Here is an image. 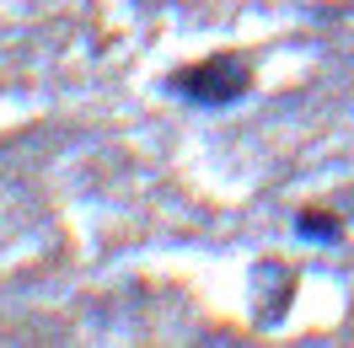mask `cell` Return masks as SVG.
<instances>
[{
	"instance_id": "obj_1",
	"label": "cell",
	"mask_w": 354,
	"mask_h": 348,
	"mask_svg": "<svg viewBox=\"0 0 354 348\" xmlns=\"http://www.w3.org/2000/svg\"><path fill=\"white\" fill-rule=\"evenodd\" d=\"M167 91L183 97V102H194V108H231V102H242L247 91H252V70H247L236 54H215V59H204V65L172 70Z\"/></svg>"
},
{
	"instance_id": "obj_2",
	"label": "cell",
	"mask_w": 354,
	"mask_h": 348,
	"mask_svg": "<svg viewBox=\"0 0 354 348\" xmlns=\"http://www.w3.org/2000/svg\"><path fill=\"white\" fill-rule=\"evenodd\" d=\"M295 236H306V241H338V236H344V220L328 215V209H301V215H295Z\"/></svg>"
}]
</instances>
